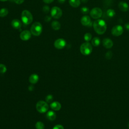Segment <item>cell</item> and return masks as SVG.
Instances as JSON below:
<instances>
[{
  "label": "cell",
  "instance_id": "d6986e66",
  "mask_svg": "<svg viewBox=\"0 0 129 129\" xmlns=\"http://www.w3.org/2000/svg\"><path fill=\"white\" fill-rule=\"evenodd\" d=\"M51 27L55 30H58L61 28V24L57 21H54L51 23Z\"/></svg>",
  "mask_w": 129,
  "mask_h": 129
},
{
  "label": "cell",
  "instance_id": "e575fe53",
  "mask_svg": "<svg viewBox=\"0 0 129 129\" xmlns=\"http://www.w3.org/2000/svg\"><path fill=\"white\" fill-rule=\"evenodd\" d=\"M33 89H34V87H33V86H32V85H31V86H29V87H28V89H29V91H32V90H33Z\"/></svg>",
  "mask_w": 129,
  "mask_h": 129
},
{
  "label": "cell",
  "instance_id": "44dd1931",
  "mask_svg": "<svg viewBox=\"0 0 129 129\" xmlns=\"http://www.w3.org/2000/svg\"><path fill=\"white\" fill-rule=\"evenodd\" d=\"M9 13L8 10L6 8H3L0 10V17H5Z\"/></svg>",
  "mask_w": 129,
  "mask_h": 129
},
{
  "label": "cell",
  "instance_id": "f1b7e54d",
  "mask_svg": "<svg viewBox=\"0 0 129 129\" xmlns=\"http://www.w3.org/2000/svg\"><path fill=\"white\" fill-rule=\"evenodd\" d=\"M43 12L45 13H48L49 11V7L48 6L45 5V6H44L43 7Z\"/></svg>",
  "mask_w": 129,
  "mask_h": 129
},
{
  "label": "cell",
  "instance_id": "3957f363",
  "mask_svg": "<svg viewBox=\"0 0 129 129\" xmlns=\"http://www.w3.org/2000/svg\"><path fill=\"white\" fill-rule=\"evenodd\" d=\"M31 33L35 36H40L43 32V26L40 22L34 23L30 28Z\"/></svg>",
  "mask_w": 129,
  "mask_h": 129
},
{
  "label": "cell",
  "instance_id": "d590c367",
  "mask_svg": "<svg viewBox=\"0 0 129 129\" xmlns=\"http://www.w3.org/2000/svg\"><path fill=\"white\" fill-rule=\"evenodd\" d=\"M58 1L59 3H60V4H63L65 2L66 0H58Z\"/></svg>",
  "mask_w": 129,
  "mask_h": 129
},
{
  "label": "cell",
  "instance_id": "7c38bea8",
  "mask_svg": "<svg viewBox=\"0 0 129 129\" xmlns=\"http://www.w3.org/2000/svg\"><path fill=\"white\" fill-rule=\"evenodd\" d=\"M81 23L83 26H90V25L91 24V19L88 16H84L81 19Z\"/></svg>",
  "mask_w": 129,
  "mask_h": 129
},
{
  "label": "cell",
  "instance_id": "83f0119b",
  "mask_svg": "<svg viewBox=\"0 0 129 129\" xmlns=\"http://www.w3.org/2000/svg\"><path fill=\"white\" fill-rule=\"evenodd\" d=\"M113 54L111 51H108L106 54V58L108 60H110L112 58Z\"/></svg>",
  "mask_w": 129,
  "mask_h": 129
},
{
  "label": "cell",
  "instance_id": "52a82bcc",
  "mask_svg": "<svg viewBox=\"0 0 129 129\" xmlns=\"http://www.w3.org/2000/svg\"><path fill=\"white\" fill-rule=\"evenodd\" d=\"M90 15L92 18L94 19H97L102 16V11L100 8L98 7H95L93 8L90 11Z\"/></svg>",
  "mask_w": 129,
  "mask_h": 129
},
{
  "label": "cell",
  "instance_id": "9a60e30c",
  "mask_svg": "<svg viewBox=\"0 0 129 129\" xmlns=\"http://www.w3.org/2000/svg\"><path fill=\"white\" fill-rule=\"evenodd\" d=\"M46 117L48 120L53 121L55 120V119H56V114L53 110H50L47 111Z\"/></svg>",
  "mask_w": 129,
  "mask_h": 129
},
{
  "label": "cell",
  "instance_id": "4316f807",
  "mask_svg": "<svg viewBox=\"0 0 129 129\" xmlns=\"http://www.w3.org/2000/svg\"><path fill=\"white\" fill-rule=\"evenodd\" d=\"M45 100L48 103H50L53 100V96L51 94H49L46 96L45 98Z\"/></svg>",
  "mask_w": 129,
  "mask_h": 129
},
{
  "label": "cell",
  "instance_id": "603a6c76",
  "mask_svg": "<svg viewBox=\"0 0 129 129\" xmlns=\"http://www.w3.org/2000/svg\"><path fill=\"white\" fill-rule=\"evenodd\" d=\"M92 35L90 33H86L84 36V39L86 42H88L92 40Z\"/></svg>",
  "mask_w": 129,
  "mask_h": 129
},
{
  "label": "cell",
  "instance_id": "f546056e",
  "mask_svg": "<svg viewBox=\"0 0 129 129\" xmlns=\"http://www.w3.org/2000/svg\"><path fill=\"white\" fill-rule=\"evenodd\" d=\"M53 129H64V128L62 125H57L53 128Z\"/></svg>",
  "mask_w": 129,
  "mask_h": 129
},
{
  "label": "cell",
  "instance_id": "ba28073f",
  "mask_svg": "<svg viewBox=\"0 0 129 129\" xmlns=\"http://www.w3.org/2000/svg\"><path fill=\"white\" fill-rule=\"evenodd\" d=\"M124 32V28L121 25L114 26L111 29V34L114 36H119Z\"/></svg>",
  "mask_w": 129,
  "mask_h": 129
},
{
  "label": "cell",
  "instance_id": "30bf717a",
  "mask_svg": "<svg viewBox=\"0 0 129 129\" xmlns=\"http://www.w3.org/2000/svg\"><path fill=\"white\" fill-rule=\"evenodd\" d=\"M31 37V31L25 30L22 31L20 34V37L21 40L23 41H28Z\"/></svg>",
  "mask_w": 129,
  "mask_h": 129
},
{
  "label": "cell",
  "instance_id": "8d00e7d4",
  "mask_svg": "<svg viewBox=\"0 0 129 129\" xmlns=\"http://www.w3.org/2000/svg\"><path fill=\"white\" fill-rule=\"evenodd\" d=\"M88 1V0H82V2L84 3H86Z\"/></svg>",
  "mask_w": 129,
  "mask_h": 129
},
{
  "label": "cell",
  "instance_id": "7a4b0ae2",
  "mask_svg": "<svg viewBox=\"0 0 129 129\" xmlns=\"http://www.w3.org/2000/svg\"><path fill=\"white\" fill-rule=\"evenodd\" d=\"M21 20L25 25H29L33 21V16L28 10H23L21 14Z\"/></svg>",
  "mask_w": 129,
  "mask_h": 129
},
{
  "label": "cell",
  "instance_id": "ffe728a7",
  "mask_svg": "<svg viewBox=\"0 0 129 129\" xmlns=\"http://www.w3.org/2000/svg\"><path fill=\"white\" fill-rule=\"evenodd\" d=\"M91 43L94 46H98L100 43V40L98 37H95L92 40Z\"/></svg>",
  "mask_w": 129,
  "mask_h": 129
},
{
  "label": "cell",
  "instance_id": "6da1fadb",
  "mask_svg": "<svg viewBox=\"0 0 129 129\" xmlns=\"http://www.w3.org/2000/svg\"><path fill=\"white\" fill-rule=\"evenodd\" d=\"M93 26L95 31L99 35L104 34L107 29L106 22L102 19H98L95 20L93 22Z\"/></svg>",
  "mask_w": 129,
  "mask_h": 129
},
{
  "label": "cell",
  "instance_id": "8fae6325",
  "mask_svg": "<svg viewBox=\"0 0 129 129\" xmlns=\"http://www.w3.org/2000/svg\"><path fill=\"white\" fill-rule=\"evenodd\" d=\"M102 44L105 47L108 49V48H111L113 46V43L110 39H109V38H106L103 40Z\"/></svg>",
  "mask_w": 129,
  "mask_h": 129
},
{
  "label": "cell",
  "instance_id": "277c9868",
  "mask_svg": "<svg viewBox=\"0 0 129 129\" xmlns=\"http://www.w3.org/2000/svg\"><path fill=\"white\" fill-rule=\"evenodd\" d=\"M92 46L88 42H86L81 44L80 50L81 53L84 56L89 55L92 51Z\"/></svg>",
  "mask_w": 129,
  "mask_h": 129
},
{
  "label": "cell",
  "instance_id": "5bb4252c",
  "mask_svg": "<svg viewBox=\"0 0 129 129\" xmlns=\"http://www.w3.org/2000/svg\"><path fill=\"white\" fill-rule=\"evenodd\" d=\"M50 107L51 109L55 111L60 110L62 108V106L61 104L58 101H54L51 102L50 105Z\"/></svg>",
  "mask_w": 129,
  "mask_h": 129
},
{
  "label": "cell",
  "instance_id": "4dcf8cb0",
  "mask_svg": "<svg viewBox=\"0 0 129 129\" xmlns=\"http://www.w3.org/2000/svg\"><path fill=\"white\" fill-rule=\"evenodd\" d=\"M24 1V0H14V2L16 4L20 5L22 3H23Z\"/></svg>",
  "mask_w": 129,
  "mask_h": 129
},
{
  "label": "cell",
  "instance_id": "d4e9b609",
  "mask_svg": "<svg viewBox=\"0 0 129 129\" xmlns=\"http://www.w3.org/2000/svg\"><path fill=\"white\" fill-rule=\"evenodd\" d=\"M7 67L4 64H0V73L4 74L7 71Z\"/></svg>",
  "mask_w": 129,
  "mask_h": 129
},
{
  "label": "cell",
  "instance_id": "9c48e42d",
  "mask_svg": "<svg viewBox=\"0 0 129 129\" xmlns=\"http://www.w3.org/2000/svg\"><path fill=\"white\" fill-rule=\"evenodd\" d=\"M66 45V42L63 38H59L54 43L55 47L58 49H62Z\"/></svg>",
  "mask_w": 129,
  "mask_h": 129
},
{
  "label": "cell",
  "instance_id": "4fadbf2b",
  "mask_svg": "<svg viewBox=\"0 0 129 129\" xmlns=\"http://www.w3.org/2000/svg\"><path fill=\"white\" fill-rule=\"evenodd\" d=\"M11 25L12 27L16 29H19L21 28L22 26V23L21 21L18 19H13L11 22Z\"/></svg>",
  "mask_w": 129,
  "mask_h": 129
},
{
  "label": "cell",
  "instance_id": "e0dca14e",
  "mask_svg": "<svg viewBox=\"0 0 129 129\" xmlns=\"http://www.w3.org/2000/svg\"><path fill=\"white\" fill-rule=\"evenodd\" d=\"M119 8L122 12H127L129 10V5L126 2H120L119 4Z\"/></svg>",
  "mask_w": 129,
  "mask_h": 129
},
{
  "label": "cell",
  "instance_id": "1f68e13d",
  "mask_svg": "<svg viewBox=\"0 0 129 129\" xmlns=\"http://www.w3.org/2000/svg\"><path fill=\"white\" fill-rule=\"evenodd\" d=\"M51 17H50L49 16H46L44 18V20L45 22H49L50 21V20H51Z\"/></svg>",
  "mask_w": 129,
  "mask_h": 129
},
{
  "label": "cell",
  "instance_id": "836d02e7",
  "mask_svg": "<svg viewBox=\"0 0 129 129\" xmlns=\"http://www.w3.org/2000/svg\"><path fill=\"white\" fill-rule=\"evenodd\" d=\"M125 27L126 29H127V30L129 31V23H127L126 24H125Z\"/></svg>",
  "mask_w": 129,
  "mask_h": 129
},
{
  "label": "cell",
  "instance_id": "484cf974",
  "mask_svg": "<svg viewBox=\"0 0 129 129\" xmlns=\"http://www.w3.org/2000/svg\"><path fill=\"white\" fill-rule=\"evenodd\" d=\"M81 12H82V13H83L84 14H88L89 12V9L88 8H87L86 7H83L81 8Z\"/></svg>",
  "mask_w": 129,
  "mask_h": 129
},
{
  "label": "cell",
  "instance_id": "8992f818",
  "mask_svg": "<svg viewBox=\"0 0 129 129\" xmlns=\"http://www.w3.org/2000/svg\"><path fill=\"white\" fill-rule=\"evenodd\" d=\"M50 15L51 17L55 19H59L63 15V12L59 7H54L51 9Z\"/></svg>",
  "mask_w": 129,
  "mask_h": 129
},
{
  "label": "cell",
  "instance_id": "ac0fdd59",
  "mask_svg": "<svg viewBox=\"0 0 129 129\" xmlns=\"http://www.w3.org/2000/svg\"><path fill=\"white\" fill-rule=\"evenodd\" d=\"M69 2L70 5L74 8L78 7L81 4L80 0H69Z\"/></svg>",
  "mask_w": 129,
  "mask_h": 129
},
{
  "label": "cell",
  "instance_id": "74e56055",
  "mask_svg": "<svg viewBox=\"0 0 129 129\" xmlns=\"http://www.w3.org/2000/svg\"><path fill=\"white\" fill-rule=\"evenodd\" d=\"M7 1H8V0H0V1L1 2H6Z\"/></svg>",
  "mask_w": 129,
  "mask_h": 129
},
{
  "label": "cell",
  "instance_id": "2e32d148",
  "mask_svg": "<svg viewBox=\"0 0 129 129\" xmlns=\"http://www.w3.org/2000/svg\"><path fill=\"white\" fill-rule=\"evenodd\" d=\"M38 80H39V76L36 74H33L29 77V81L32 84H36Z\"/></svg>",
  "mask_w": 129,
  "mask_h": 129
},
{
  "label": "cell",
  "instance_id": "7402d4cb",
  "mask_svg": "<svg viewBox=\"0 0 129 129\" xmlns=\"http://www.w3.org/2000/svg\"><path fill=\"white\" fill-rule=\"evenodd\" d=\"M107 14L108 16L109 17H110V18L113 17L115 15V12L114 10L109 9L107 10Z\"/></svg>",
  "mask_w": 129,
  "mask_h": 129
},
{
  "label": "cell",
  "instance_id": "d6a6232c",
  "mask_svg": "<svg viewBox=\"0 0 129 129\" xmlns=\"http://www.w3.org/2000/svg\"><path fill=\"white\" fill-rule=\"evenodd\" d=\"M54 0H43V1L46 4H50L54 2Z\"/></svg>",
  "mask_w": 129,
  "mask_h": 129
},
{
  "label": "cell",
  "instance_id": "cb8c5ba5",
  "mask_svg": "<svg viewBox=\"0 0 129 129\" xmlns=\"http://www.w3.org/2000/svg\"><path fill=\"white\" fill-rule=\"evenodd\" d=\"M35 128L36 129H44V125L42 122H37L35 124Z\"/></svg>",
  "mask_w": 129,
  "mask_h": 129
},
{
  "label": "cell",
  "instance_id": "5b68a950",
  "mask_svg": "<svg viewBox=\"0 0 129 129\" xmlns=\"http://www.w3.org/2000/svg\"><path fill=\"white\" fill-rule=\"evenodd\" d=\"M36 108L37 110L39 112L45 113L48 110L49 107L46 102L41 100L37 103Z\"/></svg>",
  "mask_w": 129,
  "mask_h": 129
},
{
  "label": "cell",
  "instance_id": "f35d334b",
  "mask_svg": "<svg viewBox=\"0 0 129 129\" xmlns=\"http://www.w3.org/2000/svg\"><path fill=\"white\" fill-rule=\"evenodd\" d=\"M128 127H129V124H128Z\"/></svg>",
  "mask_w": 129,
  "mask_h": 129
}]
</instances>
